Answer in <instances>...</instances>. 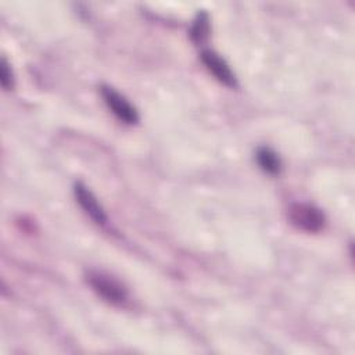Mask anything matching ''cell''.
Wrapping results in <instances>:
<instances>
[{
    "instance_id": "1",
    "label": "cell",
    "mask_w": 355,
    "mask_h": 355,
    "mask_svg": "<svg viewBox=\"0 0 355 355\" xmlns=\"http://www.w3.org/2000/svg\"><path fill=\"white\" fill-rule=\"evenodd\" d=\"M86 282L92 290L108 304L122 306L128 302V290L115 277L100 270H89L86 273Z\"/></svg>"
},
{
    "instance_id": "2",
    "label": "cell",
    "mask_w": 355,
    "mask_h": 355,
    "mask_svg": "<svg viewBox=\"0 0 355 355\" xmlns=\"http://www.w3.org/2000/svg\"><path fill=\"white\" fill-rule=\"evenodd\" d=\"M290 222L300 230L306 233H318L326 225L324 214L315 205L308 202H294L288 208Z\"/></svg>"
},
{
    "instance_id": "3",
    "label": "cell",
    "mask_w": 355,
    "mask_h": 355,
    "mask_svg": "<svg viewBox=\"0 0 355 355\" xmlns=\"http://www.w3.org/2000/svg\"><path fill=\"white\" fill-rule=\"evenodd\" d=\"M100 92H101V97H103L105 105L119 121L129 123V125L136 123L139 121V114H137L136 108L122 94H119L114 87L103 85Z\"/></svg>"
},
{
    "instance_id": "4",
    "label": "cell",
    "mask_w": 355,
    "mask_h": 355,
    "mask_svg": "<svg viewBox=\"0 0 355 355\" xmlns=\"http://www.w3.org/2000/svg\"><path fill=\"white\" fill-rule=\"evenodd\" d=\"M201 61L205 65V68L225 86L227 87H236L237 79L227 62L215 51L212 50H202L201 51Z\"/></svg>"
},
{
    "instance_id": "5",
    "label": "cell",
    "mask_w": 355,
    "mask_h": 355,
    "mask_svg": "<svg viewBox=\"0 0 355 355\" xmlns=\"http://www.w3.org/2000/svg\"><path fill=\"white\" fill-rule=\"evenodd\" d=\"M73 193H75V198H76L78 204L89 215V218L97 225H105V222H107L105 212H104L103 207L98 204L96 196L89 190V187H86L83 183L78 182V183H75Z\"/></svg>"
},
{
    "instance_id": "6",
    "label": "cell",
    "mask_w": 355,
    "mask_h": 355,
    "mask_svg": "<svg viewBox=\"0 0 355 355\" xmlns=\"http://www.w3.org/2000/svg\"><path fill=\"white\" fill-rule=\"evenodd\" d=\"M257 162L259 168L269 175H279L282 171V161L279 155L269 147H259L257 150Z\"/></svg>"
},
{
    "instance_id": "7",
    "label": "cell",
    "mask_w": 355,
    "mask_h": 355,
    "mask_svg": "<svg viewBox=\"0 0 355 355\" xmlns=\"http://www.w3.org/2000/svg\"><path fill=\"white\" fill-rule=\"evenodd\" d=\"M209 36V17L205 11H201L197 14L191 29H190V37L196 46L202 44Z\"/></svg>"
},
{
    "instance_id": "8",
    "label": "cell",
    "mask_w": 355,
    "mask_h": 355,
    "mask_svg": "<svg viewBox=\"0 0 355 355\" xmlns=\"http://www.w3.org/2000/svg\"><path fill=\"white\" fill-rule=\"evenodd\" d=\"M0 83L4 90H11L14 86V76L10 64L7 60L3 57L1 64H0Z\"/></svg>"
}]
</instances>
